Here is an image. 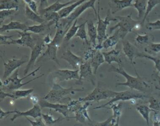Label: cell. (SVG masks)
<instances>
[{
    "label": "cell",
    "instance_id": "obj_1",
    "mask_svg": "<svg viewBox=\"0 0 160 126\" xmlns=\"http://www.w3.org/2000/svg\"><path fill=\"white\" fill-rule=\"evenodd\" d=\"M112 71L118 73L122 75L126 80L124 83H116V86H126L128 87L132 90L138 91L141 93H148L151 90V86L138 73L136 68L134 71L136 74V76H133L129 75L123 68L122 66H119L118 67H115L114 66H111L109 71Z\"/></svg>",
    "mask_w": 160,
    "mask_h": 126
},
{
    "label": "cell",
    "instance_id": "obj_2",
    "mask_svg": "<svg viewBox=\"0 0 160 126\" xmlns=\"http://www.w3.org/2000/svg\"><path fill=\"white\" fill-rule=\"evenodd\" d=\"M41 68V66H39L38 68H37L36 69H35V70L32 71V72H31L30 73H29L27 75H25V76L19 78L18 77V72H19V68L17 69L16 70L14 71V72L13 73V74L9 78H8L7 79L4 80L3 81L2 80H1V89L3 90L4 88L5 90H8V91H13V90H19L20 88H21L23 86L27 85L29 83H31V81L35 80L37 78H41V76H42L44 75L42 74L41 75H39L38 76H36L35 78H32L25 83H22V81L30 76H34L36 73L39 70V68Z\"/></svg>",
    "mask_w": 160,
    "mask_h": 126
},
{
    "label": "cell",
    "instance_id": "obj_3",
    "mask_svg": "<svg viewBox=\"0 0 160 126\" xmlns=\"http://www.w3.org/2000/svg\"><path fill=\"white\" fill-rule=\"evenodd\" d=\"M98 1V11L97 14V18H98V25H97V30H98V44L97 46L95 47V48L98 50H101L102 48V44L103 41L108 38V34L106 33L107 27L110 24L111 21H118V19L114 17H111V10L110 9H108L107 12L106 16L105 19H102L100 17V13H99V9H100V0Z\"/></svg>",
    "mask_w": 160,
    "mask_h": 126
},
{
    "label": "cell",
    "instance_id": "obj_4",
    "mask_svg": "<svg viewBox=\"0 0 160 126\" xmlns=\"http://www.w3.org/2000/svg\"><path fill=\"white\" fill-rule=\"evenodd\" d=\"M131 15L132 13L125 16H116V18L119 21L115 26L110 28L109 33H111L115 29L118 28V30L119 31L120 38L123 39L128 33L131 32L134 28H136L137 25L141 23L140 21L134 20L131 18Z\"/></svg>",
    "mask_w": 160,
    "mask_h": 126
},
{
    "label": "cell",
    "instance_id": "obj_5",
    "mask_svg": "<svg viewBox=\"0 0 160 126\" xmlns=\"http://www.w3.org/2000/svg\"><path fill=\"white\" fill-rule=\"evenodd\" d=\"M84 90L85 89L74 88L72 87L66 88L62 87L58 83H54L52 85L51 90L47 93L46 95L43 97V98L50 102H60L68 95H74L77 92Z\"/></svg>",
    "mask_w": 160,
    "mask_h": 126
},
{
    "label": "cell",
    "instance_id": "obj_6",
    "mask_svg": "<svg viewBox=\"0 0 160 126\" xmlns=\"http://www.w3.org/2000/svg\"><path fill=\"white\" fill-rule=\"evenodd\" d=\"M146 97H148V96H146L144 93L141 92V93L138 92L136 90L134 91L132 89L131 90H126V91L119 92H116L115 97L111 98V100H109L105 104H103L101 106L94 108V109L105 108L108 105H110L118 101H128V100H131L134 99H144Z\"/></svg>",
    "mask_w": 160,
    "mask_h": 126
},
{
    "label": "cell",
    "instance_id": "obj_7",
    "mask_svg": "<svg viewBox=\"0 0 160 126\" xmlns=\"http://www.w3.org/2000/svg\"><path fill=\"white\" fill-rule=\"evenodd\" d=\"M116 95V92L101 87L98 83V86L90 93L84 98L79 99L82 102H99L108 98H112Z\"/></svg>",
    "mask_w": 160,
    "mask_h": 126
},
{
    "label": "cell",
    "instance_id": "obj_8",
    "mask_svg": "<svg viewBox=\"0 0 160 126\" xmlns=\"http://www.w3.org/2000/svg\"><path fill=\"white\" fill-rule=\"evenodd\" d=\"M97 0H89L84 2L82 4L78 6L68 17L65 18H62V21L66 24V26L69 28L70 24L73 23L76 19H77L88 8H92L95 12V14L97 17L98 12H96L94 7V3Z\"/></svg>",
    "mask_w": 160,
    "mask_h": 126
},
{
    "label": "cell",
    "instance_id": "obj_9",
    "mask_svg": "<svg viewBox=\"0 0 160 126\" xmlns=\"http://www.w3.org/2000/svg\"><path fill=\"white\" fill-rule=\"evenodd\" d=\"M17 33L20 36V38L17 39L11 38L8 39L4 45H18L22 46H27L32 49L36 44L37 42L32 38L31 32L17 31Z\"/></svg>",
    "mask_w": 160,
    "mask_h": 126
},
{
    "label": "cell",
    "instance_id": "obj_10",
    "mask_svg": "<svg viewBox=\"0 0 160 126\" xmlns=\"http://www.w3.org/2000/svg\"><path fill=\"white\" fill-rule=\"evenodd\" d=\"M27 58V56H24L20 59L12 58L9 60L8 62L4 61V73L2 76L4 80L7 79L13 71L18 69V68L22 66L24 63L28 62Z\"/></svg>",
    "mask_w": 160,
    "mask_h": 126
},
{
    "label": "cell",
    "instance_id": "obj_11",
    "mask_svg": "<svg viewBox=\"0 0 160 126\" xmlns=\"http://www.w3.org/2000/svg\"><path fill=\"white\" fill-rule=\"evenodd\" d=\"M54 78L58 82L68 80H78L80 81L79 70L61 69L52 72Z\"/></svg>",
    "mask_w": 160,
    "mask_h": 126
},
{
    "label": "cell",
    "instance_id": "obj_12",
    "mask_svg": "<svg viewBox=\"0 0 160 126\" xmlns=\"http://www.w3.org/2000/svg\"><path fill=\"white\" fill-rule=\"evenodd\" d=\"M45 46H46V45L44 44L43 40H39L37 41L35 46L31 49L29 60L28 64L25 68V70L24 71V75H26V74L29 71V70L32 66H34L36 60L42 53V50H44V48L45 47Z\"/></svg>",
    "mask_w": 160,
    "mask_h": 126
},
{
    "label": "cell",
    "instance_id": "obj_13",
    "mask_svg": "<svg viewBox=\"0 0 160 126\" xmlns=\"http://www.w3.org/2000/svg\"><path fill=\"white\" fill-rule=\"evenodd\" d=\"M38 103L41 108H50L51 110L53 109L54 110L55 112L61 113L64 116V117H65L66 118H74V117H68L69 111L68 108V105L66 104H62L59 103H55L50 102L44 99L43 98H41V99H39Z\"/></svg>",
    "mask_w": 160,
    "mask_h": 126
},
{
    "label": "cell",
    "instance_id": "obj_14",
    "mask_svg": "<svg viewBox=\"0 0 160 126\" xmlns=\"http://www.w3.org/2000/svg\"><path fill=\"white\" fill-rule=\"evenodd\" d=\"M61 58L66 61L73 70H79L81 65L85 61L82 58L76 55L69 50L64 52L61 56Z\"/></svg>",
    "mask_w": 160,
    "mask_h": 126
},
{
    "label": "cell",
    "instance_id": "obj_15",
    "mask_svg": "<svg viewBox=\"0 0 160 126\" xmlns=\"http://www.w3.org/2000/svg\"><path fill=\"white\" fill-rule=\"evenodd\" d=\"M92 68L91 65L89 61H85L81 65L79 68L80 81L82 83V80H86L91 82L94 85V78L92 76Z\"/></svg>",
    "mask_w": 160,
    "mask_h": 126
},
{
    "label": "cell",
    "instance_id": "obj_16",
    "mask_svg": "<svg viewBox=\"0 0 160 126\" xmlns=\"http://www.w3.org/2000/svg\"><path fill=\"white\" fill-rule=\"evenodd\" d=\"M41 107H40L39 103H37L34 105L31 108L25 112H20L17 110L16 113H14L13 117L11 118V120L14 121L16 118L21 116H24V117L30 116L34 118H37L38 117H41L42 113H41Z\"/></svg>",
    "mask_w": 160,
    "mask_h": 126
},
{
    "label": "cell",
    "instance_id": "obj_17",
    "mask_svg": "<svg viewBox=\"0 0 160 126\" xmlns=\"http://www.w3.org/2000/svg\"><path fill=\"white\" fill-rule=\"evenodd\" d=\"M122 50L124 55L129 60L130 63L133 66L134 69H135L134 59L137 57L139 51L132 44L127 40L122 41Z\"/></svg>",
    "mask_w": 160,
    "mask_h": 126
},
{
    "label": "cell",
    "instance_id": "obj_18",
    "mask_svg": "<svg viewBox=\"0 0 160 126\" xmlns=\"http://www.w3.org/2000/svg\"><path fill=\"white\" fill-rule=\"evenodd\" d=\"M133 0H111L109 3L111 14H114L124 8L133 7Z\"/></svg>",
    "mask_w": 160,
    "mask_h": 126
},
{
    "label": "cell",
    "instance_id": "obj_19",
    "mask_svg": "<svg viewBox=\"0 0 160 126\" xmlns=\"http://www.w3.org/2000/svg\"><path fill=\"white\" fill-rule=\"evenodd\" d=\"M102 53L104 57L105 61L108 64H111L112 62H116L118 64L119 66H122L120 50L112 49L109 51Z\"/></svg>",
    "mask_w": 160,
    "mask_h": 126
},
{
    "label": "cell",
    "instance_id": "obj_20",
    "mask_svg": "<svg viewBox=\"0 0 160 126\" xmlns=\"http://www.w3.org/2000/svg\"><path fill=\"white\" fill-rule=\"evenodd\" d=\"M46 46L47 49L45 51V52L42 55L41 58H44L47 60H52L59 65L60 64L57 58V51L59 46L51 43L47 45Z\"/></svg>",
    "mask_w": 160,
    "mask_h": 126
},
{
    "label": "cell",
    "instance_id": "obj_21",
    "mask_svg": "<svg viewBox=\"0 0 160 126\" xmlns=\"http://www.w3.org/2000/svg\"><path fill=\"white\" fill-rule=\"evenodd\" d=\"M28 27V26L23 23H21L19 21H12L6 24L2 25L0 28V32L1 33H2V32L11 31V30H16V31L20 30L22 31H26Z\"/></svg>",
    "mask_w": 160,
    "mask_h": 126
},
{
    "label": "cell",
    "instance_id": "obj_22",
    "mask_svg": "<svg viewBox=\"0 0 160 126\" xmlns=\"http://www.w3.org/2000/svg\"><path fill=\"white\" fill-rule=\"evenodd\" d=\"M89 62L92 68L93 73L96 74L99 66L104 62H105L104 57L102 53L99 50H97L92 56V57L90 59Z\"/></svg>",
    "mask_w": 160,
    "mask_h": 126
},
{
    "label": "cell",
    "instance_id": "obj_23",
    "mask_svg": "<svg viewBox=\"0 0 160 126\" xmlns=\"http://www.w3.org/2000/svg\"><path fill=\"white\" fill-rule=\"evenodd\" d=\"M55 24L53 21H45L42 23H41L38 25H32L28 26L26 31H29L31 33H34L36 34H39L44 32L46 29H48L51 25Z\"/></svg>",
    "mask_w": 160,
    "mask_h": 126
},
{
    "label": "cell",
    "instance_id": "obj_24",
    "mask_svg": "<svg viewBox=\"0 0 160 126\" xmlns=\"http://www.w3.org/2000/svg\"><path fill=\"white\" fill-rule=\"evenodd\" d=\"M88 26V34L89 37V41L93 45L94 48L97 46L96 39L98 38V30L97 26L94 24V23L92 21H89L87 22Z\"/></svg>",
    "mask_w": 160,
    "mask_h": 126
},
{
    "label": "cell",
    "instance_id": "obj_25",
    "mask_svg": "<svg viewBox=\"0 0 160 126\" xmlns=\"http://www.w3.org/2000/svg\"><path fill=\"white\" fill-rule=\"evenodd\" d=\"M76 1H69L67 2L66 3H61L59 2V0H57L54 3H53L52 4L48 6L46 8H41L40 9V11H54V12H59V11H61V9H62L63 8L71 5V4L74 3V2H76Z\"/></svg>",
    "mask_w": 160,
    "mask_h": 126
},
{
    "label": "cell",
    "instance_id": "obj_26",
    "mask_svg": "<svg viewBox=\"0 0 160 126\" xmlns=\"http://www.w3.org/2000/svg\"><path fill=\"white\" fill-rule=\"evenodd\" d=\"M25 16L27 19L40 24L46 21L44 18L42 16L39 15L38 13H36L34 11L31 9L27 4L25 5Z\"/></svg>",
    "mask_w": 160,
    "mask_h": 126
},
{
    "label": "cell",
    "instance_id": "obj_27",
    "mask_svg": "<svg viewBox=\"0 0 160 126\" xmlns=\"http://www.w3.org/2000/svg\"><path fill=\"white\" fill-rule=\"evenodd\" d=\"M148 0H134L133 7L137 9L138 12V18L143 19L147 9Z\"/></svg>",
    "mask_w": 160,
    "mask_h": 126
},
{
    "label": "cell",
    "instance_id": "obj_28",
    "mask_svg": "<svg viewBox=\"0 0 160 126\" xmlns=\"http://www.w3.org/2000/svg\"><path fill=\"white\" fill-rule=\"evenodd\" d=\"M87 0H78L74 2V3L71 4V5L63 8L61 11H59L58 13L60 15L61 18H65L68 17L78 6L82 4L84 2H86Z\"/></svg>",
    "mask_w": 160,
    "mask_h": 126
},
{
    "label": "cell",
    "instance_id": "obj_29",
    "mask_svg": "<svg viewBox=\"0 0 160 126\" xmlns=\"http://www.w3.org/2000/svg\"><path fill=\"white\" fill-rule=\"evenodd\" d=\"M19 9V0H0V11L4 9H14L16 11Z\"/></svg>",
    "mask_w": 160,
    "mask_h": 126
},
{
    "label": "cell",
    "instance_id": "obj_30",
    "mask_svg": "<svg viewBox=\"0 0 160 126\" xmlns=\"http://www.w3.org/2000/svg\"><path fill=\"white\" fill-rule=\"evenodd\" d=\"M119 39L121 38L119 36V31L118 30H116L112 36L108 37V38H106L103 41L102 44V46L104 49H108L109 48L115 46L119 41Z\"/></svg>",
    "mask_w": 160,
    "mask_h": 126
},
{
    "label": "cell",
    "instance_id": "obj_31",
    "mask_svg": "<svg viewBox=\"0 0 160 126\" xmlns=\"http://www.w3.org/2000/svg\"><path fill=\"white\" fill-rule=\"evenodd\" d=\"M39 13L42 15V17L46 21H53L55 24H58L61 19L58 12L39 11Z\"/></svg>",
    "mask_w": 160,
    "mask_h": 126
},
{
    "label": "cell",
    "instance_id": "obj_32",
    "mask_svg": "<svg viewBox=\"0 0 160 126\" xmlns=\"http://www.w3.org/2000/svg\"><path fill=\"white\" fill-rule=\"evenodd\" d=\"M136 110L140 113V115L143 117V118L145 120L148 126H149V113L151 111L153 112L152 110L149 107V106L148 107L146 105H138L136 107Z\"/></svg>",
    "mask_w": 160,
    "mask_h": 126
},
{
    "label": "cell",
    "instance_id": "obj_33",
    "mask_svg": "<svg viewBox=\"0 0 160 126\" xmlns=\"http://www.w3.org/2000/svg\"><path fill=\"white\" fill-rule=\"evenodd\" d=\"M42 118L44 120V122L45 123L46 125H53L54 123H58L61 121H62V120H64V118H66L65 117L63 118H60L58 117V118H54L52 115L49 114V113H42Z\"/></svg>",
    "mask_w": 160,
    "mask_h": 126
},
{
    "label": "cell",
    "instance_id": "obj_34",
    "mask_svg": "<svg viewBox=\"0 0 160 126\" xmlns=\"http://www.w3.org/2000/svg\"><path fill=\"white\" fill-rule=\"evenodd\" d=\"M137 57H140V58H145L146 59L150 60L152 61L154 63V66L156 70L160 73V57H155V56H152L148 55H146L143 53H138Z\"/></svg>",
    "mask_w": 160,
    "mask_h": 126
},
{
    "label": "cell",
    "instance_id": "obj_35",
    "mask_svg": "<svg viewBox=\"0 0 160 126\" xmlns=\"http://www.w3.org/2000/svg\"><path fill=\"white\" fill-rule=\"evenodd\" d=\"M77 21H78V19H76L73 22V23L71 25V26L70 27V28L68 30V31L65 35V37H64L65 40L69 41L73 36H75V35L78 31V29L79 28V26H77Z\"/></svg>",
    "mask_w": 160,
    "mask_h": 126
},
{
    "label": "cell",
    "instance_id": "obj_36",
    "mask_svg": "<svg viewBox=\"0 0 160 126\" xmlns=\"http://www.w3.org/2000/svg\"><path fill=\"white\" fill-rule=\"evenodd\" d=\"M122 105H123V103L119 102L117 104L112 103V104L110 105L109 107H108V108H111L112 110V112H113L112 116H113L114 118L116 119V118H120V116H121V112H122Z\"/></svg>",
    "mask_w": 160,
    "mask_h": 126
},
{
    "label": "cell",
    "instance_id": "obj_37",
    "mask_svg": "<svg viewBox=\"0 0 160 126\" xmlns=\"http://www.w3.org/2000/svg\"><path fill=\"white\" fill-rule=\"evenodd\" d=\"M160 4V0H148V6H147V9H146V14L143 18V19H142L141 24V25H143L149 13L152 10V9L157 6L158 4Z\"/></svg>",
    "mask_w": 160,
    "mask_h": 126
},
{
    "label": "cell",
    "instance_id": "obj_38",
    "mask_svg": "<svg viewBox=\"0 0 160 126\" xmlns=\"http://www.w3.org/2000/svg\"><path fill=\"white\" fill-rule=\"evenodd\" d=\"M87 21L83 23H82L81 24H80L79 26V28L78 29V31L75 35V37H78L79 38L85 41L86 43H88V38H87V33L86 31V29H85V26H86V24L87 23Z\"/></svg>",
    "mask_w": 160,
    "mask_h": 126
},
{
    "label": "cell",
    "instance_id": "obj_39",
    "mask_svg": "<svg viewBox=\"0 0 160 126\" xmlns=\"http://www.w3.org/2000/svg\"><path fill=\"white\" fill-rule=\"evenodd\" d=\"M34 91V88H30V89H26V90H15L14 92H13L15 99H18L19 98H24L26 97L28 95H30L32 92Z\"/></svg>",
    "mask_w": 160,
    "mask_h": 126
},
{
    "label": "cell",
    "instance_id": "obj_40",
    "mask_svg": "<svg viewBox=\"0 0 160 126\" xmlns=\"http://www.w3.org/2000/svg\"><path fill=\"white\" fill-rule=\"evenodd\" d=\"M149 107L154 111H160V100L154 97H150L149 98Z\"/></svg>",
    "mask_w": 160,
    "mask_h": 126
},
{
    "label": "cell",
    "instance_id": "obj_41",
    "mask_svg": "<svg viewBox=\"0 0 160 126\" xmlns=\"http://www.w3.org/2000/svg\"><path fill=\"white\" fill-rule=\"evenodd\" d=\"M81 103L82 102L79 99L76 100H71L68 104L69 112H75L76 111H77L82 105Z\"/></svg>",
    "mask_w": 160,
    "mask_h": 126
},
{
    "label": "cell",
    "instance_id": "obj_42",
    "mask_svg": "<svg viewBox=\"0 0 160 126\" xmlns=\"http://www.w3.org/2000/svg\"><path fill=\"white\" fill-rule=\"evenodd\" d=\"M16 11L14 9H4L0 11V23L2 24L7 18L13 15Z\"/></svg>",
    "mask_w": 160,
    "mask_h": 126
},
{
    "label": "cell",
    "instance_id": "obj_43",
    "mask_svg": "<svg viewBox=\"0 0 160 126\" xmlns=\"http://www.w3.org/2000/svg\"><path fill=\"white\" fill-rule=\"evenodd\" d=\"M147 29L150 31L160 30V19H158L154 22H148L146 24Z\"/></svg>",
    "mask_w": 160,
    "mask_h": 126
},
{
    "label": "cell",
    "instance_id": "obj_44",
    "mask_svg": "<svg viewBox=\"0 0 160 126\" xmlns=\"http://www.w3.org/2000/svg\"><path fill=\"white\" fill-rule=\"evenodd\" d=\"M135 40L139 44H141V45L146 44V43H148L149 41V36L146 34L144 35H141L136 33V37L135 38Z\"/></svg>",
    "mask_w": 160,
    "mask_h": 126
},
{
    "label": "cell",
    "instance_id": "obj_45",
    "mask_svg": "<svg viewBox=\"0 0 160 126\" xmlns=\"http://www.w3.org/2000/svg\"><path fill=\"white\" fill-rule=\"evenodd\" d=\"M113 118L114 117L112 115L110 117H109L107 120L102 122H96L91 121L89 125V126H109V125L111 123V122L113 120Z\"/></svg>",
    "mask_w": 160,
    "mask_h": 126
},
{
    "label": "cell",
    "instance_id": "obj_46",
    "mask_svg": "<svg viewBox=\"0 0 160 126\" xmlns=\"http://www.w3.org/2000/svg\"><path fill=\"white\" fill-rule=\"evenodd\" d=\"M81 107L77 111H76L74 112L75 113V116L74 117V118H75L76 121H78V122H79L80 123H83V122H84L86 121V118L84 115V114L82 113V111L81 110Z\"/></svg>",
    "mask_w": 160,
    "mask_h": 126
},
{
    "label": "cell",
    "instance_id": "obj_47",
    "mask_svg": "<svg viewBox=\"0 0 160 126\" xmlns=\"http://www.w3.org/2000/svg\"><path fill=\"white\" fill-rule=\"evenodd\" d=\"M24 2L27 4L31 9H32L33 11H34L36 13L38 14V5L37 3L34 0H23Z\"/></svg>",
    "mask_w": 160,
    "mask_h": 126
},
{
    "label": "cell",
    "instance_id": "obj_48",
    "mask_svg": "<svg viewBox=\"0 0 160 126\" xmlns=\"http://www.w3.org/2000/svg\"><path fill=\"white\" fill-rule=\"evenodd\" d=\"M27 120L30 122L32 126H46L45 123L42 121V118L41 117H39V118H36L35 121H32L29 118H27Z\"/></svg>",
    "mask_w": 160,
    "mask_h": 126
},
{
    "label": "cell",
    "instance_id": "obj_49",
    "mask_svg": "<svg viewBox=\"0 0 160 126\" xmlns=\"http://www.w3.org/2000/svg\"><path fill=\"white\" fill-rule=\"evenodd\" d=\"M148 48L152 52L158 53L160 52V43H151L149 44Z\"/></svg>",
    "mask_w": 160,
    "mask_h": 126
},
{
    "label": "cell",
    "instance_id": "obj_50",
    "mask_svg": "<svg viewBox=\"0 0 160 126\" xmlns=\"http://www.w3.org/2000/svg\"><path fill=\"white\" fill-rule=\"evenodd\" d=\"M98 50H96L95 48H92V49H89L85 53H84V60L86 61H88V60L91 59L92 56L94 55V54L96 53V51Z\"/></svg>",
    "mask_w": 160,
    "mask_h": 126
},
{
    "label": "cell",
    "instance_id": "obj_51",
    "mask_svg": "<svg viewBox=\"0 0 160 126\" xmlns=\"http://www.w3.org/2000/svg\"><path fill=\"white\" fill-rule=\"evenodd\" d=\"M6 97H9V98L15 99V96H14L13 93H6V92H4L2 90H1V92H0V98H1V100H0L2 101L4 98H6Z\"/></svg>",
    "mask_w": 160,
    "mask_h": 126
},
{
    "label": "cell",
    "instance_id": "obj_52",
    "mask_svg": "<svg viewBox=\"0 0 160 126\" xmlns=\"http://www.w3.org/2000/svg\"><path fill=\"white\" fill-rule=\"evenodd\" d=\"M15 35H11V36H6V35H3L2 34H1L0 36V45H4V43L9 39L12 38L13 36H14Z\"/></svg>",
    "mask_w": 160,
    "mask_h": 126
},
{
    "label": "cell",
    "instance_id": "obj_53",
    "mask_svg": "<svg viewBox=\"0 0 160 126\" xmlns=\"http://www.w3.org/2000/svg\"><path fill=\"white\" fill-rule=\"evenodd\" d=\"M16 112H17V110H12V111H7V112H5V111H4L2 108H1L0 118L2 119V118H3L4 117H7V116H8L9 114H10V113H16Z\"/></svg>",
    "mask_w": 160,
    "mask_h": 126
},
{
    "label": "cell",
    "instance_id": "obj_54",
    "mask_svg": "<svg viewBox=\"0 0 160 126\" xmlns=\"http://www.w3.org/2000/svg\"><path fill=\"white\" fill-rule=\"evenodd\" d=\"M42 40H43V41H44V44H45L46 45H48V44L51 43L52 39H51V38H50V34H49V33H48V34H46V36H45V37L44 38V39H43Z\"/></svg>",
    "mask_w": 160,
    "mask_h": 126
},
{
    "label": "cell",
    "instance_id": "obj_55",
    "mask_svg": "<svg viewBox=\"0 0 160 126\" xmlns=\"http://www.w3.org/2000/svg\"><path fill=\"white\" fill-rule=\"evenodd\" d=\"M30 100H31V101L32 102V103H34V105L38 103H39V100L38 99V98L36 96H35V95H31V96H30Z\"/></svg>",
    "mask_w": 160,
    "mask_h": 126
},
{
    "label": "cell",
    "instance_id": "obj_56",
    "mask_svg": "<svg viewBox=\"0 0 160 126\" xmlns=\"http://www.w3.org/2000/svg\"><path fill=\"white\" fill-rule=\"evenodd\" d=\"M119 118L115 119L113 118V120H112L111 123L109 125V126H119Z\"/></svg>",
    "mask_w": 160,
    "mask_h": 126
},
{
    "label": "cell",
    "instance_id": "obj_57",
    "mask_svg": "<svg viewBox=\"0 0 160 126\" xmlns=\"http://www.w3.org/2000/svg\"><path fill=\"white\" fill-rule=\"evenodd\" d=\"M40 1V6L41 8H44L43 7L48 5V0H39Z\"/></svg>",
    "mask_w": 160,
    "mask_h": 126
},
{
    "label": "cell",
    "instance_id": "obj_58",
    "mask_svg": "<svg viewBox=\"0 0 160 126\" xmlns=\"http://www.w3.org/2000/svg\"><path fill=\"white\" fill-rule=\"evenodd\" d=\"M155 78H156V80L158 82V83L160 85V76H159L157 73H155Z\"/></svg>",
    "mask_w": 160,
    "mask_h": 126
},
{
    "label": "cell",
    "instance_id": "obj_59",
    "mask_svg": "<svg viewBox=\"0 0 160 126\" xmlns=\"http://www.w3.org/2000/svg\"><path fill=\"white\" fill-rule=\"evenodd\" d=\"M153 126H160V121H153Z\"/></svg>",
    "mask_w": 160,
    "mask_h": 126
},
{
    "label": "cell",
    "instance_id": "obj_60",
    "mask_svg": "<svg viewBox=\"0 0 160 126\" xmlns=\"http://www.w3.org/2000/svg\"><path fill=\"white\" fill-rule=\"evenodd\" d=\"M65 1H67L68 2H69V1H77V0H65Z\"/></svg>",
    "mask_w": 160,
    "mask_h": 126
},
{
    "label": "cell",
    "instance_id": "obj_61",
    "mask_svg": "<svg viewBox=\"0 0 160 126\" xmlns=\"http://www.w3.org/2000/svg\"><path fill=\"white\" fill-rule=\"evenodd\" d=\"M74 126H82V125H80V124H76V125H75Z\"/></svg>",
    "mask_w": 160,
    "mask_h": 126
}]
</instances>
